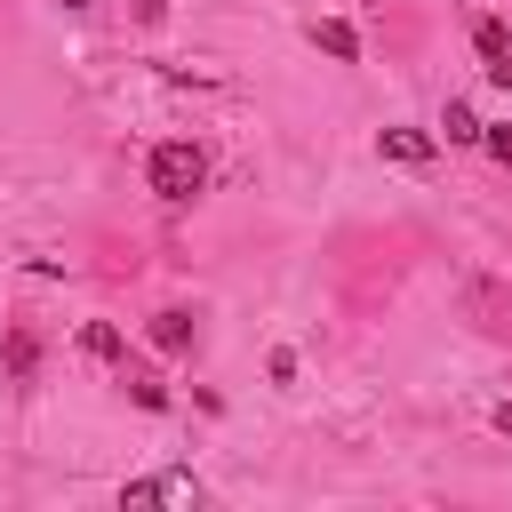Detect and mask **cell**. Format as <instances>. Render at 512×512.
<instances>
[{"label": "cell", "mask_w": 512, "mask_h": 512, "mask_svg": "<svg viewBox=\"0 0 512 512\" xmlns=\"http://www.w3.org/2000/svg\"><path fill=\"white\" fill-rule=\"evenodd\" d=\"M144 176H152V192H160V200H192V192L208 184V152H200V144H184V136H168V144H152Z\"/></svg>", "instance_id": "6da1fadb"}, {"label": "cell", "mask_w": 512, "mask_h": 512, "mask_svg": "<svg viewBox=\"0 0 512 512\" xmlns=\"http://www.w3.org/2000/svg\"><path fill=\"white\" fill-rule=\"evenodd\" d=\"M120 496H160V504H200V480H192V472H152V480H128Z\"/></svg>", "instance_id": "7a4b0ae2"}, {"label": "cell", "mask_w": 512, "mask_h": 512, "mask_svg": "<svg viewBox=\"0 0 512 512\" xmlns=\"http://www.w3.org/2000/svg\"><path fill=\"white\" fill-rule=\"evenodd\" d=\"M376 152H384V160H400V168H416V160H432V136H424V128H384V136H376Z\"/></svg>", "instance_id": "3957f363"}, {"label": "cell", "mask_w": 512, "mask_h": 512, "mask_svg": "<svg viewBox=\"0 0 512 512\" xmlns=\"http://www.w3.org/2000/svg\"><path fill=\"white\" fill-rule=\"evenodd\" d=\"M80 352H88V360H104V368H120V360H128V344H120V328H112V320H88V328H80Z\"/></svg>", "instance_id": "277c9868"}, {"label": "cell", "mask_w": 512, "mask_h": 512, "mask_svg": "<svg viewBox=\"0 0 512 512\" xmlns=\"http://www.w3.org/2000/svg\"><path fill=\"white\" fill-rule=\"evenodd\" d=\"M312 48H320V56H336V64H352V56H360V32L328 16V24H312Z\"/></svg>", "instance_id": "5b68a950"}, {"label": "cell", "mask_w": 512, "mask_h": 512, "mask_svg": "<svg viewBox=\"0 0 512 512\" xmlns=\"http://www.w3.org/2000/svg\"><path fill=\"white\" fill-rule=\"evenodd\" d=\"M152 344L160 352H192V312H152Z\"/></svg>", "instance_id": "8992f818"}, {"label": "cell", "mask_w": 512, "mask_h": 512, "mask_svg": "<svg viewBox=\"0 0 512 512\" xmlns=\"http://www.w3.org/2000/svg\"><path fill=\"white\" fill-rule=\"evenodd\" d=\"M440 136H448V144H480V112H472V104H448V112H440Z\"/></svg>", "instance_id": "52a82bcc"}, {"label": "cell", "mask_w": 512, "mask_h": 512, "mask_svg": "<svg viewBox=\"0 0 512 512\" xmlns=\"http://www.w3.org/2000/svg\"><path fill=\"white\" fill-rule=\"evenodd\" d=\"M472 48H480V56H488V64H496V56H504V48H512V32H504V24H496V16H480V24H472Z\"/></svg>", "instance_id": "ba28073f"}, {"label": "cell", "mask_w": 512, "mask_h": 512, "mask_svg": "<svg viewBox=\"0 0 512 512\" xmlns=\"http://www.w3.org/2000/svg\"><path fill=\"white\" fill-rule=\"evenodd\" d=\"M40 368V344H32V328H16L8 336V376H32Z\"/></svg>", "instance_id": "9c48e42d"}, {"label": "cell", "mask_w": 512, "mask_h": 512, "mask_svg": "<svg viewBox=\"0 0 512 512\" xmlns=\"http://www.w3.org/2000/svg\"><path fill=\"white\" fill-rule=\"evenodd\" d=\"M128 400H136V408H168V384H160V376H144V368H136V376H128Z\"/></svg>", "instance_id": "30bf717a"}, {"label": "cell", "mask_w": 512, "mask_h": 512, "mask_svg": "<svg viewBox=\"0 0 512 512\" xmlns=\"http://www.w3.org/2000/svg\"><path fill=\"white\" fill-rule=\"evenodd\" d=\"M480 144H488V152H496V160L512 168V128H480Z\"/></svg>", "instance_id": "8fae6325"}, {"label": "cell", "mask_w": 512, "mask_h": 512, "mask_svg": "<svg viewBox=\"0 0 512 512\" xmlns=\"http://www.w3.org/2000/svg\"><path fill=\"white\" fill-rule=\"evenodd\" d=\"M488 80H496V88H512V48H504V56L488 64Z\"/></svg>", "instance_id": "7c38bea8"}, {"label": "cell", "mask_w": 512, "mask_h": 512, "mask_svg": "<svg viewBox=\"0 0 512 512\" xmlns=\"http://www.w3.org/2000/svg\"><path fill=\"white\" fill-rule=\"evenodd\" d=\"M64 8H88V0H64Z\"/></svg>", "instance_id": "4fadbf2b"}]
</instances>
